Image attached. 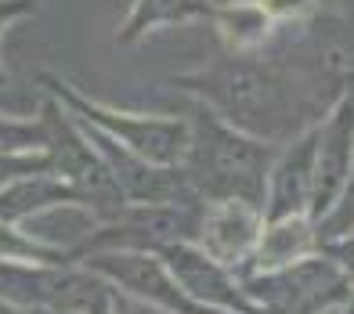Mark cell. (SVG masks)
<instances>
[{"mask_svg":"<svg viewBox=\"0 0 354 314\" xmlns=\"http://www.w3.org/2000/svg\"><path fill=\"white\" fill-rule=\"evenodd\" d=\"M170 84L185 87L196 101L210 105L221 119L261 141H293L322 123L333 105L326 90H308V72L286 61H268L257 51H224L206 69L174 76Z\"/></svg>","mask_w":354,"mask_h":314,"instance_id":"6da1fadb","label":"cell"},{"mask_svg":"<svg viewBox=\"0 0 354 314\" xmlns=\"http://www.w3.org/2000/svg\"><path fill=\"white\" fill-rule=\"evenodd\" d=\"M188 155L185 170L203 202H250L264 210L268 206V177L275 166L279 148L271 141H261L246 130L221 119L210 105L192 98L188 105Z\"/></svg>","mask_w":354,"mask_h":314,"instance_id":"7a4b0ae2","label":"cell"},{"mask_svg":"<svg viewBox=\"0 0 354 314\" xmlns=\"http://www.w3.org/2000/svg\"><path fill=\"white\" fill-rule=\"evenodd\" d=\"M37 116L44 123V152L47 163H51V174L76 188L84 210H91L98 221H112L116 213L131 206L123 199L116 177H112L109 163L102 159V152L91 145V137L80 130V123L73 119L66 105L58 98H44Z\"/></svg>","mask_w":354,"mask_h":314,"instance_id":"3957f363","label":"cell"},{"mask_svg":"<svg viewBox=\"0 0 354 314\" xmlns=\"http://www.w3.org/2000/svg\"><path fill=\"white\" fill-rule=\"evenodd\" d=\"M37 84L51 90V98H58L62 105L69 108L76 119L98 127L102 134H109L112 141H120L123 148H131L134 155L159 166H181L188 155V119L177 116H138V112H123V108H109L91 101L87 94H80L73 84H66L55 72H40Z\"/></svg>","mask_w":354,"mask_h":314,"instance_id":"277c9868","label":"cell"},{"mask_svg":"<svg viewBox=\"0 0 354 314\" xmlns=\"http://www.w3.org/2000/svg\"><path fill=\"white\" fill-rule=\"evenodd\" d=\"M243 286L264 314H336L354 293V282L322 249L286 268L246 275Z\"/></svg>","mask_w":354,"mask_h":314,"instance_id":"5b68a950","label":"cell"},{"mask_svg":"<svg viewBox=\"0 0 354 314\" xmlns=\"http://www.w3.org/2000/svg\"><path fill=\"white\" fill-rule=\"evenodd\" d=\"M112 286L94 275L87 264H33V260H0V296L26 311L51 307L84 314Z\"/></svg>","mask_w":354,"mask_h":314,"instance_id":"8992f818","label":"cell"},{"mask_svg":"<svg viewBox=\"0 0 354 314\" xmlns=\"http://www.w3.org/2000/svg\"><path fill=\"white\" fill-rule=\"evenodd\" d=\"M199 217L203 210L192 206H127L112 221H102L84 239L69 246V257L80 264L91 253L105 249H163L170 242H196L199 235Z\"/></svg>","mask_w":354,"mask_h":314,"instance_id":"52a82bcc","label":"cell"},{"mask_svg":"<svg viewBox=\"0 0 354 314\" xmlns=\"http://www.w3.org/2000/svg\"><path fill=\"white\" fill-rule=\"evenodd\" d=\"M80 264H87L94 275H102L112 289L134 296V300L152 304L159 311H170V314H217V311L192 300V296L181 289V282L174 278V271L159 260V253H149V249H105V253H91Z\"/></svg>","mask_w":354,"mask_h":314,"instance_id":"ba28073f","label":"cell"},{"mask_svg":"<svg viewBox=\"0 0 354 314\" xmlns=\"http://www.w3.org/2000/svg\"><path fill=\"white\" fill-rule=\"evenodd\" d=\"M156 253L196 304L210 307L217 314H264L250 300V293L243 286V278L235 275V268L214 260L199 242H170L163 249H156Z\"/></svg>","mask_w":354,"mask_h":314,"instance_id":"9c48e42d","label":"cell"},{"mask_svg":"<svg viewBox=\"0 0 354 314\" xmlns=\"http://www.w3.org/2000/svg\"><path fill=\"white\" fill-rule=\"evenodd\" d=\"M354 177V94L347 90L333 112L322 119L318 137V163H315V195H311V221L322 224L344 199Z\"/></svg>","mask_w":354,"mask_h":314,"instance_id":"30bf717a","label":"cell"},{"mask_svg":"<svg viewBox=\"0 0 354 314\" xmlns=\"http://www.w3.org/2000/svg\"><path fill=\"white\" fill-rule=\"evenodd\" d=\"M318 137H322V123H315L311 130H304L300 137L286 141V148H279L271 177H268L264 224L289 221V217H311Z\"/></svg>","mask_w":354,"mask_h":314,"instance_id":"8fae6325","label":"cell"},{"mask_svg":"<svg viewBox=\"0 0 354 314\" xmlns=\"http://www.w3.org/2000/svg\"><path fill=\"white\" fill-rule=\"evenodd\" d=\"M261 235H264V210L250 206V202H239V199H228V202H206L203 206L196 242L214 260L239 271L253 257Z\"/></svg>","mask_w":354,"mask_h":314,"instance_id":"7c38bea8","label":"cell"},{"mask_svg":"<svg viewBox=\"0 0 354 314\" xmlns=\"http://www.w3.org/2000/svg\"><path fill=\"white\" fill-rule=\"evenodd\" d=\"M58 206H80L76 188L69 181H62L51 170H40V174H26L15 177L0 188V221L4 224H22L29 217H37L44 210H58Z\"/></svg>","mask_w":354,"mask_h":314,"instance_id":"4fadbf2b","label":"cell"},{"mask_svg":"<svg viewBox=\"0 0 354 314\" xmlns=\"http://www.w3.org/2000/svg\"><path fill=\"white\" fill-rule=\"evenodd\" d=\"M318 246H322V235H318V224L311 217H289V221L264 224V235H261V242H257L253 257L235 275L246 278V275H257V271L286 268V264H293L308 253H318Z\"/></svg>","mask_w":354,"mask_h":314,"instance_id":"5bb4252c","label":"cell"},{"mask_svg":"<svg viewBox=\"0 0 354 314\" xmlns=\"http://www.w3.org/2000/svg\"><path fill=\"white\" fill-rule=\"evenodd\" d=\"M210 14L217 11L206 0H134L131 14L123 19L116 33V43H134L156 26H177L192 19H210Z\"/></svg>","mask_w":354,"mask_h":314,"instance_id":"9a60e30c","label":"cell"},{"mask_svg":"<svg viewBox=\"0 0 354 314\" xmlns=\"http://www.w3.org/2000/svg\"><path fill=\"white\" fill-rule=\"evenodd\" d=\"M0 260H33V264H76L69 249L55 242H44L37 235L19 231V224L0 221Z\"/></svg>","mask_w":354,"mask_h":314,"instance_id":"2e32d148","label":"cell"},{"mask_svg":"<svg viewBox=\"0 0 354 314\" xmlns=\"http://www.w3.org/2000/svg\"><path fill=\"white\" fill-rule=\"evenodd\" d=\"M257 4L271 14V22H300V19H308L322 0H257Z\"/></svg>","mask_w":354,"mask_h":314,"instance_id":"e0dca14e","label":"cell"},{"mask_svg":"<svg viewBox=\"0 0 354 314\" xmlns=\"http://www.w3.org/2000/svg\"><path fill=\"white\" fill-rule=\"evenodd\" d=\"M318 249H322V253H326L329 260L340 264L344 275L354 282V231H351V235H340V239H326Z\"/></svg>","mask_w":354,"mask_h":314,"instance_id":"ac0fdd59","label":"cell"},{"mask_svg":"<svg viewBox=\"0 0 354 314\" xmlns=\"http://www.w3.org/2000/svg\"><path fill=\"white\" fill-rule=\"evenodd\" d=\"M33 11H37V0H0V33H4L8 22L26 19ZM0 84H4V69H0Z\"/></svg>","mask_w":354,"mask_h":314,"instance_id":"d6986e66","label":"cell"},{"mask_svg":"<svg viewBox=\"0 0 354 314\" xmlns=\"http://www.w3.org/2000/svg\"><path fill=\"white\" fill-rule=\"evenodd\" d=\"M112 304H116V314H170V311H159L145 300H134V296H127L120 289H112Z\"/></svg>","mask_w":354,"mask_h":314,"instance_id":"ffe728a7","label":"cell"},{"mask_svg":"<svg viewBox=\"0 0 354 314\" xmlns=\"http://www.w3.org/2000/svg\"><path fill=\"white\" fill-rule=\"evenodd\" d=\"M0 314H29L26 307H19V304H11V300H4V296H0Z\"/></svg>","mask_w":354,"mask_h":314,"instance_id":"44dd1931","label":"cell"},{"mask_svg":"<svg viewBox=\"0 0 354 314\" xmlns=\"http://www.w3.org/2000/svg\"><path fill=\"white\" fill-rule=\"evenodd\" d=\"M29 314H73V311H51V307H37V311H29Z\"/></svg>","mask_w":354,"mask_h":314,"instance_id":"7402d4cb","label":"cell"},{"mask_svg":"<svg viewBox=\"0 0 354 314\" xmlns=\"http://www.w3.org/2000/svg\"><path fill=\"white\" fill-rule=\"evenodd\" d=\"M336 314H354V293H351V300H347L340 311H336Z\"/></svg>","mask_w":354,"mask_h":314,"instance_id":"603a6c76","label":"cell"}]
</instances>
